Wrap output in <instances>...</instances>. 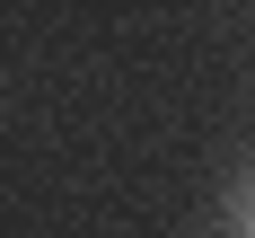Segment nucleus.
Instances as JSON below:
<instances>
[{
	"label": "nucleus",
	"instance_id": "obj_1",
	"mask_svg": "<svg viewBox=\"0 0 255 238\" xmlns=\"http://www.w3.org/2000/svg\"><path fill=\"white\" fill-rule=\"evenodd\" d=\"M220 238H255V177H238L220 194Z\"/></svg>",
	"mask_w": 255,
	"mask_h": 238
}]
</instances>
